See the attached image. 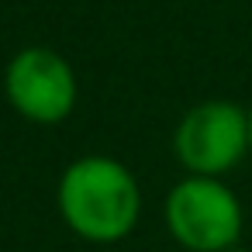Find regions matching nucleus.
Returning a JSON list of instances; mask_svg holds the SVG:
<instances>
[{
  "mask_svg": "<svg viewBox=\"0 0 252 252\" xmlns=\"http://www.w3.org/2000/svg\"><path fill=\"white\" fill-rule=\"evenodd\" d=\"M176 162L190 176H224L249 156V111L235 100H200L173 131Z\"/></svg>",
  "mask_w": 252,
  "mask_h": 252,
  "instance_id": "7ed1b4c3",
  "label": "nucleus"
},
{
  "mask_svg": "<svg viewBox=\"0 0 252 252\" xmlns=\"http://www.w3.org/2000/svg\"><path fill=\"white\" fill-rule=\"evenodd\" d=\"M166 228L187 252H224L238 245L245 211L224 180L187 173L166 197Z\"/></svg>",
  "mask_w": 252,
  "mask_h": 252,
  "instance_id": "f03ea898",
  "label": "nucleus"
},
{
  "mask_svg": "<svg viewBox=\"0 0 252 252\" xmlns=\"http://www.w3.org/2000/svg\"><path fill=\"white\" fill-rule=\"evenodd\" d=\"M56 204L76 238L90 245H114L138 228L142 187L121 159L80 156L63 169Z\"/></svg>",
  "mask_w": 252,
  "mask_h": 252,
  "instance_id": "f257e3e1",
  "label": "nucleus"
},
{
  "mask_svg": "<svg viewBox=\"0 0 252 252\" xmlns=\"http://www.w3.org/2000/svg\"><path fill=\"white\" fill-rule=\"evenodd\" d=\"M224 252H245V249H238V245H235V249H224Z\"/></svg>",
  "mask_w": 252,
  "mask_h": 252,
  "instance_id": "423d86ee",
  "label": "nucleus"
},
{
  "mask_svg": "<svg viewBox=\"0 0 252 252\" xmlns=\"http://www.w3.org/2000/svg\"><path fill=\"white\" fill-rule=\"evenodd\" d=\"M249 156H252V111H249Z\"/></svg>",
  "mask_w": 252,
  "mask_h": 252,
  "instance_id": "39448f33",
  "label": "nucleus"
},
{
  "mask_svg": "<svg viewBox=\"0 0 252 252\" xmlns=\"http://www.w3.org/2000/svg\"><path fill=\"white\" fill-rule=\"evenodd\" d=\"M4 94L11 107L32 125H59L73 114L80 83L66 56L45 45L14 52L4 69Z\"/></svg>",
  "mask_w": 252,
  "mask_h": 252,
  "instance_id": "20e7f679",
  "label": "nucleus"
}]
</instances>
